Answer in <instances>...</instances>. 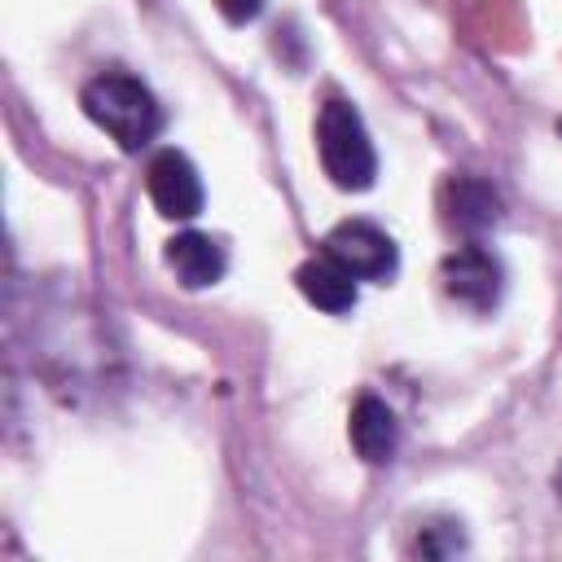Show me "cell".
Wrapping results in <instances>:
<instances>
[{
  "label": "cell",
  "instance_id": "277c9868",
  "mask_svg": "<svg viewBox=\"0 0 562 562\" xmlns=\"http://www.w3.org/2000/svg\"><path fill=\"white\" fill-rule=\"evenodd\" d=\"M439 277H443L448 299H457V303L470 307V312H492V307L501 303V290H505L501 259H496L492 250H483L479 241L457 246V250L443 259Z\"/></svg>",
  "mask_w": 562,
  "mask_h": 562
},
{
  "label": "cell",
  "instance_id": "5b68a950",
  "mask_svg": "<svg viewBox=\"0 0 562 562\" xmlns=\"http://www.w3.org/2000/svg\"><path fill=\"white\" fill-rule=\"evenodd\" d=\"M145 189H149V202L158 206V215H167V220H193L202 211V202H206L202 176L180 149H158L149 158Z\"/></svg>",
  "mask_w": 562,
  "mask_h": 562
},
{
  "label": "cell",
  "instance_id": "8992f818",
  "mask_svg": "<svg viewBox=\"0 0 562 562\" xmlns=\"http://www.w3.org/2000/svg\"><path fill=\"white\" fill-rule=\"evenodd\" d=\"M347 435H351L356 457L369 461V465H386V461L400 452V422H395L391 404L378 400V395H360V400L351 404Z\"/></svg>",
  "mask_w": 562,
  "mask_h": 562
},
{
  "label": "cell",
  "instance_id": "6da1fadb",
  "mask_svg": "<svg viewBox=\"0 0 562 562\" xmlns=\"http://www.w3.org/2000/svg\"><path fill=\"white\" fill-rule=\"evenodd\" d=\"M83 114L127 154L145 149L162 132V105L158 97L127 70H101L79 88Z\"/></svg>",
  "mask_w": 562,
  "mask_h": 562
},
{
  "label": "cell",
  "instance_id": "7a4b0ae2",
  "mask_svg": "<svg viewBox=\"0 0 562 562\" xmlns=\"http://www.w3.org/2000/svg\"><path fill=\"white\" fill-rule=\"evenodd\" d=\"M316 154L325 176L347 193H360L378 180V149L369 140V127L360 110L342 97H329L316 114Z\"/></svg>",
  "mask_w": 562,
  "mask_h": 562
},
{
  "label": "cell",
  "instance_id": "52a82bcc",
  "mask_svg": "<svg viewBox=\"0 0 562 562\" xmlns=\"http://www.w3.org/2000/svg\"><path fill=\"white\" fill-rule=\"evenodd\" d=\"M167 268L176 272V281H180L184 290H206V285H215V281L224 277L228 250H224L211 233L189 228V233H176V237L167 241Z\"/></svg>",
  "mask_w": 562,
  "mask_h": 562
},
{
  "label": "cell",
  "instance_id": "3957f363",
  "mask_svg": "<svg viewBox=\"0 0 562 562\" xmlns=\"http://www.w3.org/2000/svg\"><path fill=\"white\" fill-rule=\"evenodd\" d=\"M325 255L338 259L356 281H386L400 263V250L391 241V233H382L369 220H342L325 233Z\"/></svg>",
  "mask_w": 562,
  "mask_h": 562
},
{
  "label": "cell",
  "instance_id": "30bf717a",
  "mask_svg": "<svg viewBox=\"0 0 562 562\" xmlns=\"http://www.w3.org/2000/svg\"><path fill=\"white\" fill-rule=\"evenodd\" d=\"M263 4H268V0H215L220 18H224V22H233V26H246V22H255V18L263 13Z\"/></svg>",
  "mask_w": 562,
  "mask_h": 562
},
{
  "label": "cell",
  "instance_id": "ba28073f",
  "mask_svg": "<svg viewBox=\"0 0 562 562\" xmlns=\"http://www.w3.org/2000/svg\"><path fill=\"white\" fill-rule=\"evenodd\" d=\"M443 220H448V228H457L465 237H479L501 220V198L479 176H452L443 184Z\"/></svg>",
  "mask_w": 562,
  "mask_h": 562
},
{
  "label": "cell",
  "instance_id": "8fae6325",
  "mask_svg": "<svg viewBox=\"0 0 562 562\" xmlns=\"http://www.w3.org/2000/svg\"><path fill=\"white\" fill-rule=\"evenodd\" d=\"M553 492H558V501H562V465H558V474H553Z\"/></svg>",
  "mask_w": 562,
  "mask_h": 562
},
{
  "label": "cell",
  "instance_id": "9c48e42d",
  "mask_svg": "<svg viewBox=\"0 0 562 562\" xmlns=\"http://www.w3.org/2000/svg\"><path fill=\"white\" fill-rule=\"evenodd\" d=\"M294 281H299V294H303L312 307L329 312V316H342V312L356 307V277H351L338 259H329V255L299 263Z\"/></svg>",
  "mask_w": 562,
  "mask_h": 562
}]
</instances>
